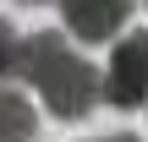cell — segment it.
Here are the masks:
<instances>
[{"label": "cell", "mask_w": 148, "mask_h": 142, "mask_svg": "<svg viewBox=\"0 0 148 142\" xmlns=\"http://www.w3.org/2000/svg\"><path fill=\"white\" fill-rule=\"evenodd\" d=\"M71 33L49 27V33H27L22 55H16V77L44 99V109L55 120H82L104 104V71L93 60H82L71 44Z\"/></svg>", "instance_id": "cell-1"}, {"label": "cell", "mask_w": 148, "mask_h": 142, "mask_svg": "<svg viewBox=\"0 0 148 142\" xmlns=\"http://www.w3.org/2000/svg\"><path fill=\"white\" fill-rule=\"evenodd\" d=\"M104 104L110 109H143L148 104V33L115 38L110 66H104Z\"/></svg>", "instance_id": "cell-2"}, {"label": "cell", "mask_w": 148, "mask_h": 142, "mask_svg": "<svg viewBox=\"0 0 148 142\" xmlns=\"http://www.w3.org/2000/svg\"><path fill=\"white\" fill-rule=\"evenodd\" d=\"M132 5L137 0H60V22L77 44H104V38H121V27L132 22Z\"/></svg>", "instance_id": "cell-3"}, {"label": "cell", "mask_w": 148, "mask_h": 142, "mask_svg": "<svg viewBox=\"0 0 148 142\" xmlns=\"http://www.w3.org/2000/svg\"><path fill=\"white\" fill-rule=\"evenodd\" d=\"M38 137V109L27 104V93L0 88V142H33Z\"/></svg>", "instance_id": "cell-4"}, {"label": "cell", "mask_w": 148, "mask_h": 142, "mask_svg": "<svg viewBox=\"0 0 148 142\" xmlns=\"http://www.w3.org/2000/svg\"><path fill=\"white\" fill-rule=\"evenodd\" d=\"M16 55H22V38H16V27L0 16V82L16 77Z\"/></svg>", "instance_id": "cell-5"}, {"label": "cell", "mask_w": 148, "mask_h": 142, "mask_svg": "<svg viewBox=\"0 0 148 142\" xmlns=\"http://www.w3.org/2000/svg\"><path fill=\"white\" fill-rule=\"evenodd\" d=\"M93 142H137L132 131H110V137H93Z\"/></svg>", "instance_id": "cell-6"}, {"label": "cell", "mask_w": 148, "mask_h": 142, "mask_svg": "<svg viewBox=\"0 0 148 142\" xmlns=\"http://www.w3.org/2000/svg\"><path fill=\"white\" fill-rule=\"evenodd\" d=\"M16 5H49V0H16Z\"/></svg>", "instance_id": "cell-7"}]
</instances>
